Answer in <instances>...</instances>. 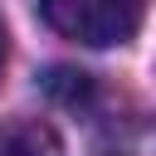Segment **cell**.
Instances as JSON below:
<instances>
[{
  "instance_id": "1",
  "label": "cell",
  "mask_w": 156,
  "mask_h": 156,
  "mask_svg": "<svg viewBox=\"0 0 156 156\" xmlns=\"http://www.w3.org/2000/svg\"><path fill=\"white\" fill-rule=\"evenodd\" d=\"M141 10H146V0H39L44 24L88 49L127 44L141 29Z\"/></svg>"
},
{
  "instance_id": "2",
  "label": "cell",
  "mask_w": 156,
  "mask_h": 156,
  "mask_svg": "<svg viewBox=\"0 0 156 156\" xmlns=\"http://www.w3.org/2000/svg\"><path fill=\"white\" fill-rule=\"evenodd\" d=\"M0 156H63V141L49 122H5L0 127Z\"/></svg>"
},
{
  "instance_id": "3",
  "label": "cell",
  "mask_w": 156,
  "mask_h": 156,
  "mask_svg": "<svg viewBox=\"0 0 156 156\" xmlns=\"http://www.w3.org/2000/svg\"><path fill=\"white\" fill-rule=\"evenodd\" d=\"M39 88L49 98H58V102H88V93H93L88 73H78V68H49L39 78Z\"/></svg>"
},
{
  "instance_id": "4",
  "label": "cell",
  "mask_w": 156,
  "mask_h": 156,
  "mask_svg": "<svg viewBox=\"0 0 156 156\" xmlns=\"http://www.w3.org/2000/svg\"><path fill=\"white\" fill-rule=\"evenodd\" d=\"M0 68H5V24H0Z\"/></svg>"
}]
</instances>
